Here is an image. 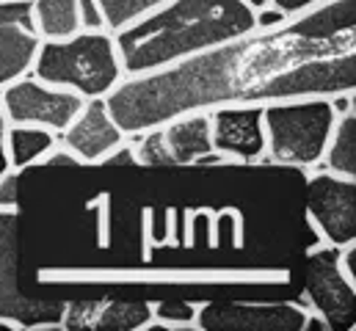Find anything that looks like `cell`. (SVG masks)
Returning a JSON list of instances; mask_svg holds the SVG:
<instances>
[{
  "mask_svg": "<svg viewBox=\"0 0 356 331\" xmlns=\"http://www.w3.org/2000/svg\"><path fill=\"white\" fill-rule=\"evenodd\" d=\"M31 17L39 39H70L83 31L78 0H31Z\"/></svg>",
  "mask_w": 356,
  "mask_h": 331,
  "instance_id": "cell-16",
  "label": "cell"
},
{
  "mask_svg": "<svg viewBox=\"0 0 356 331\" xmlns=\"http://www.w3.org/2000/svg\"><path fill=\"white\" fill-rule=\"evenodd\" d=\"M321 163H326V168L332 174L354 177L356 179V113L354 111L337 113V122L332 127V136H329V144H326V152H323V161Z\"/></svg>",
  "mask_w": 356,
  "mask_h": 331,
  "instance_id": "cell-17",
  "label": "cell"
},
{
  "mask_svg": "<svg viewBox=\"0 0 356 331\" xmlns=\"http://www.w3.org/2000/svg\"><path fill=\"white\" fill-rule=\"evenodd\" d=\"M17 179H19V171L17 168H6L0 174V210H17V204H19Z\"/></svg>",
  "mask_w": 356,
  "mask_h": 331,
  "instance_id": "cell-19",
  "label": "cell"
},
{
  "mask_svg": "<svg viewBox=\"0 0 356 331\" xmlns=\"http://www.w3.org/2000/svg\"><path fill=\"white\" fill-rule=\"evenodd\" d=\"M163 3H166V0H97L108 33L122 31L124 25L141 19L144 14L155 11V8L163 6Z\"/></svg>",
  "mask_w": 356,
  "mask_h": 331,
  "instance_id": "cell-18",
  "label": "cell"
},
{
  "mask_svg": "<svg viewBox=\"0 0 356 331\" xmlns=\"http://www.w3.org/2000/svg\"><path fill=\"white\" fill-rule=\"evenodd\" d=\"M3 144H6V158H8V168H28L31 163L42 161L44 155L53 152L56 147V138H53V130L47 127H36V124H8L6 127V136H3Z\"/></svg>",
  "mask_w": 356,
  "mask_h": 331,
  "instance_id": "cell-15",
  "label": "cell"
},
{
  "mask_svg": "<svg viewBox=\"0 0 356 331\" xmlns=\"http://www.w3.org/2000/svg\"><path fill=\"white\" fill-rule=\"evenodd\" d=\"M6 127H8V122H6V113H3V105H0V136L6 133Z\"/></svg>",
  "mask_w": 356,
  "mask_h": 331,
  "instance_id": "cell-24",
  "label": "cell"
},
{
  "mask_svg": "<svg viewBox=\"0 0 356 331\" xmlns=\"http://www.w3.org/2000/svg\"><path fill=\"white\" fill-rule=\"evenodd\" d=\"M193 326L204 331H301L309 326V312L298 304L207 301Z\"/></svg>",
  "mask_w": 356,
  "mask_h": 331,
  "instance_id": "cell-9",
  "label": "cell"
},
{
  "mask_svg": "<svg viewBox=\"0 0 356 331\" xmlns=\"http://www.w3.org/2000/svg\"><path fill=\"white\" fill-rule=\"evenodd\" d=\"M144 136L136 147L133 158L141 166H196L210 161L213 141H210V113H185L161 127L138 133Z\"/></svg>",
  "mask_w": 356,
  "mask_h": 331,
  "instance_id": "cell-6",
  "label": "cell"
},
{
  "mask_svg": "<svg viewBox=\"0 0 356 331\" xmlns=\"http://www.w3.org/2000/svg\"><path fill=\"white\" fill-rule=\"evenodd\" d=\"M304 293L309 307L329 323V326H348L354 321V293L340 268H337V251L329 246L326 251H315L307 257V276H304Z\"/></svg>",
  "mask_w": 356,
  "mask_h": 331,
  "instance_id": "cell-11",
  "label": "cell"
},
{
  "mask_svg": "<svg viewBox=\"0 0 356 331\" xmlns=\"http://www.w3.org/2000/svg\"><path fill=\"white\" fill-rule=\"evenodd\" d=\"M257 28L246 0H166L113 33L124 78L163 70L175 61L238 39Z\"/></svg>",
  "mask_w": 356,
  "mask_h": 331,
  "instance_id": "cell-2",
  "label": "cell"
},
{
  "mask_svg": "<svg viewBox=\"0 0 356 331\" xmlns=\"http://www.w3.org/2000/svg\"><path fill=\"white\" fill-rule=\"evenodd\" d=\"M64 136V150L70 155H75L81 163H102L108 161L113 152H119L124 147V133L122 127L113 122V116L108 113V105L102 97L86 99L83 108L78 111V116L67 124Z\"/></svg>",
  "mask_w": 356,
  "mask_h": 331,
  "instance_id": "cell-12",
  "label": "cell"
},
{
  "mask_svg": "<svg viewBox=\"0 0 356 331\" xmlns=\"http://www.w3.org/2000/svg\"><path fill=\"white\" fill-rule=\"evenodd\" d=\"M6 136V133H3ZM3 136H0V174L8 168V158H6V144H3Z\"/></svg>",
  "mask_w": 356,
  "mask_h": 331,
  "instance_id": "cell-22",
  "label": "cell"
},
{
  "mask_svg": "<svg viewBox=\"0 0 356 331\" xmlns=\"http://www.w3.org/2000/svg\"><path fill=\"white\" fill-rule=\"evenodd\" d=\"M39 42L31 0H0V88L31 72Z\"/></svg>",
  "mask_w": 356,
  "mask_h": 331,
  "instance_id": "cell-13",
  "label": "cell"
},
{
  "mask_svg": "<svg viewBox=\"0 0 356 331\" xmlns=\"http://www.w3.org/2000/svg\"><path fill=\"white\" fill-rule=\"evenodd\" d=\"M356 88V0H323L279 25L122 78L102 99L124 136L185 113L340 97Z\"/></svg>",
  "mask_w": 356,
  "mask_h": 331,
  "instance_id": "cell-1",
  "label": "cell"
},
{
  "mask_svg": "<svg viewBox=\"0 0 356 331\" xmlns=\"http://www.w3.org/2000/svg\"><path fill=\"white\" fill-rule=\"evenodd\" d=\"M31 75L47 86L75 91L83 99L105 97L124 78L113 33L108 31H81L58 42L42 39Z\"/></svg>",
  "mask_w": 356,
  "mask_h": 331,
  "instance_id": "cell-3",
  "label": "cell"
},
{
  "mask_svg": "<svg viewBox=\"0 0 356 331\" xmlns=\"http://www.w3.org/2000/svg\"><path fill=\"white\" fill-rule=\"evenodd\" d=\"M266 130V152L282 166H318L323 161L332 127L337 122L334 99L309 97L268 102L260 108Z\"/></svg>",
  "mask_w": 356,
  "mask_h": 331,
  "instance_id": "cell-4",
  "label": "cell"
},
{
  "mask_svg": "<svg viewBox=\"0 0 356 331\" xmlns=\"http://www.w3.org/2000/svg\"><path fill=\"white\" fill-rule=\"evenodd\" d=\"M152 318V307L144 301H94L70 304L61 312V326L91 329H144Z\"/></svg>",
  "mask_w": 356,
  "mask_h": 331,
  "instance_id": "cell-14",
  "label": "cell"
},
{
  "mask_svg": "<svg viewBox=\"0 0 356 331\" xmlns=\"http://www.w3.org/2000/svg\"><path fill=\"white\" fill-rule=\"evenodd\" d=\"M78 11H81L83 31H105V19L99 14L97 0H78Z\"/></svg>",
  "mask_w": 356,
  "mask_h": 331,
  "instance_id": "cell-20",
  "label": "cell"
},
{
  "mask_svg": "<svg viewBox=\"0 0 356 331\" xmlns=\"http://www.w3.org/2000/svg\"><path fill=\"white\" fill-rule=\"evenodd\" d=\"M307 218L315 232L340 248L356 241V179L332 171L315 174L307 185Z\"/></svg>",
  "mask_w": 356,
  "mask_h": 331,
  "instance_id": "cell-8",
  "label": "cell"
},
{
  "mask_svg": "<svg viewBox=\"0 0 356 331\" xmlns=\"http://www.w3.org/2000/svg\"><path fill=\"white\" fill-rule=\"evenodd\" d=\"M64 304L31 301L19 290V213L0 210V321H14L19 326L58 321Z\"/></svg>",
  "mask_w": 356,
  "mask_h": 331,
  "instance_id": "cell-7",
  "label": "cell"
},
{
  "mask_svg": "<svg viewBox=\"0 0 356 331\" xmlns=\"http://www.w3.org/2000/svg\"><path fill=\"white\" fill-rule=\"evenodd\" d=\"M246 3H249L254 11H263V8H268V6H270V0H246Z\"/></svg>",
  "mask_w": 356,
  "mask_h": 331,
  "instance_id": "cell-23",
  "label": "cell"
},
{
  "mask_svg": "<svg viewBox=\"0 0 356 331\" xmlns=\"http://www.w3.org/2000/svg\"><path fill=\"white\" fill-rule=\"evenodd\" d=\"M83 102L86 99L81 94L47 86L31 72L0 88V105L8 124H36L53 133H64Z\"/></svg>",
  "mask_w": 356,
  "mask_h": 331,
  "instance_id": "cell-5",
  "label": "cell"
},
{
  "mask_svg": "<svg viewBox=\"0 0 356 331\" xmlns=\"http://www.w3.org/2000/svg\"><path fill=\"white\" fill-rule=\"evenodd\" d=\"M321 3H323V0H270V8L282 11L284 17H296V14L309 11V8L321 6Z\"/></svg>",
  "mask_w": 356,
  "mask_h": 331,
  "instance_id": "cell-21",
  "label": "cell"
},
{
  "mask_svg": "<svg viewBox=\"0 0 356 331\" xmlns=\"http://www.w3.org/2000/svg\"><path fill=\"white\" fill-rule=\"evenodd\" d=\"M263 105H229L216 108L210 113V141L213 152L221 161L254 163L266 152V130H263Z\"/></svg>",
  "mask_w": 356,
  "mask_h": 331,
  "instance_id": "cell-10",
  "label": "cell"
}]
</instances>
